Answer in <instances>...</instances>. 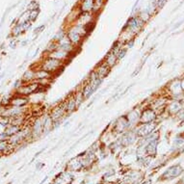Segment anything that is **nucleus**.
I'll return each mask as SVG.
<instances>
[{"label":"nucleus","instance_id":"obj_2","mask_svg":"<svg viewBox=\"0 0 184 184\" xmlns=\"http://www.w3.org/2000/svg\"><path fill=\"white\" fill-rule=\"evenodd\" d=\"M39 84L33 83V84H27V85H21L17 90L18 95H28L30 94H34V93H38L39 88H40Z\"/></svg>","mask_w":184,"mask_h":184},{"label":"nucleus","instance_id":"obj_7","mask_svg":"<svg viewBox=\"0 0 184 184\" xmlns=\"http://www.w3.org/2000/svg\"><path fill=\"white\" fill-rule=\"evenodd\" d=\"M103 2H104V0H95L94 8H95V9H99L101 6H102Z\"/></svg>","mask_w":184,"mask_h":184},{"label":"nucleus","instance_id":"obj_4","mask_svg":"<svg viewBox=\"0 0 184 184\" xmlns=\"http://www.w3.org/2000/svg\"><path fill=\"white\" fill-rule=\"evenodd\" d=\"M35 78V72L33 71H27L23 76H22V81H24V82H30L32 79H34Z\"/></svg>","mask_w":184,"mask_h":184},{"label":"nucleus","instance_id":"obj_3","mask_svg":"<svg viewBox=\"0 0 184 184\" xmlns=\"http://www.w3.org/2000/svg\"><path fill=\"white\" fill-rule=\"evenodd\" d=\"M28 103V99H27L24 95H17L16 98L11 99V105L12 106H17V107H23Z\"/></svg>","mask_w":184,"mask_h":184},{"label":"nucleus","instance_id":"obj_6","mask_svg":"<svg viewBox=\"0 0 184 184\" xmlns=\"http://www.w3.org/2000/svg\"><path fill=\"white\" fill-rule=\"evenodd\" d=\"M9 144L4 140V141H0V153H3V152H6L9 149Z\"/></svg>","mask_w":184,"mask_h":184},{"label":"nucleus","instance_id":"obj_8","mask_svg":"<svg viewBox=\"0 0 184 184\" xmlns=\"http://www.w3.org/2000/svg\"><path fill=\"white\" fill-rule=\"evenodd\" d=\"M7 125H4V123L2 122H0V135H2L4 132H5L6 130V128H7Z\"/></svg>","mask_w":184,"mask_h":184},{"label":"nucleus","instance_id":"obj_9","mask_svg":"<svg viewBox=\"0 0 184 184\" xmlns=\"http://www.w3.org/2000/svg\"><path fill=\"white\" fill-rule=\"evenodd\" d=\"M178 116H179V118H181V119H184V109H183V110H181V111H180V113L178 114Z\"/></svg>","mask_w":184,"mask_h":184},{"label":"nucleus","instance_id":"obj_5","mask_svg":"<svg viewBox=\"0 0 184 184\" xmlns=\"http://www.w3.org/2000/svg\"><path fill=\"white\" fill-rule=\"evenodd\" d=\"M94 3H95V0H85L83 5H82V9L85 12H88L94 8Z\"/></svg>","mask_w":184,"mask_h":184},{"label":"nucleus","instance_id":"obj_1","mask_svg":"<svg viewBox=\"0 0 184 184\" xmlns=\"http://www.w3.org/2000/svg\"><path fill=\"white\" fill-rule=\"evenodd\" d=\"M61 65H62V61L60 59L48 58L47 61H44V65H43V68L48 72H51V71H55L59 70V68H61Z\"/></svg>","mask_w":184,"mask_h":184}]
</instances>
